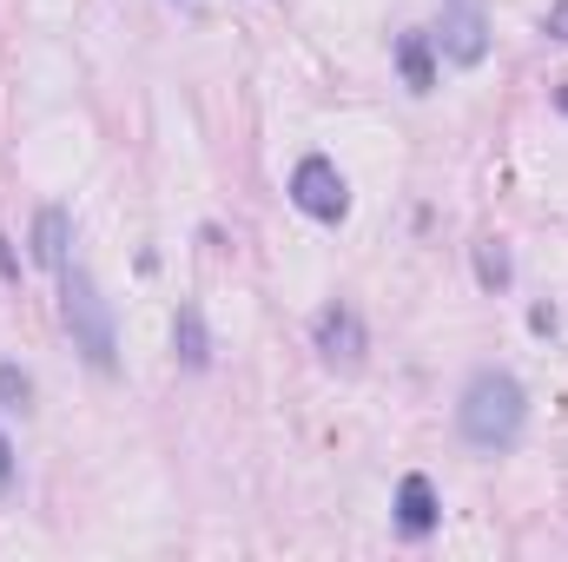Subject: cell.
Masks as SVG:
<instances>
[{
    "mask_svg": "<svg viewBox=\"0 0 568 562\" xmlns=\"http://www.w3.org/2000/svg\"><path fill=\"white\" fill-rule=\"evenodd\" d=\"M456 423L476 450H516L523 443V423H529V398L509 371H476L463 384V404H456Z\"/></svg>",
    "mask_w": 568,
    "mask_h": 562,
    "instance_id": "obj_1",
    "label": "cell"
},
{
    "mask_svg": "<svg viewBox=\"0 0 568 562\" xmlns=\"http://www.w3.org/2000/svg\"><path fill=\"white\" fill-rule=\"evenodd\" d=\"M60 318L73 331V351L93 364V371H113L120 364V324H113V304L100 298V284L87 272H60Z\"/></svg>",
    "mask_w": 568,
    "mask_h": 562,
    "instance_id": "obj_2",
    "label": "cell"
},
{
    "mask_svg": "<svg viewBox=\"0 0 568 562\" xmlns=\"http://www.w3.org/2000/svg\"><path fill=\"white\" fill-rule=\"evenodd\" d=\"M291 199H297V212H311V219H324V225H337V219L351 212V185H344V172H337L324 152H304V159H297Z\"/></svg>",
    "mask_w": 568,
    "mask_h": 562,
    "instance_id": "obj_3",
    "label": "cell"
},
{
    "mask_svg": "<svg viewBox=\"0 0 568 562\" xmlns=\"http://www.w3.org/2000/svg\"><path fill=\"white\" fill-rule=\"evenodd\" d=\"M436 53L449 67H476L489 53V20H483V0H443V20H436Z\"/></svg>",
    "mask_w": 568,
    "mask_h": 562,
    "instance_id": "obj_4",
    "label": "cell"
},
{
    "mask_svg": "<svg viewBox=\"0 0 568 562\" xmlns=\"http://www.w3.org/2000/svg\"><path fill=\"white\" fill-rule=\"evenodd\" d=\"M311 344H317V358H324V364L357 371V364H364V351H371V331H364V318H357L351 304H324V311L311 318Z\"/></svg>",
    "mask_w": 568,
    "mask_h": 562,
    "instance_id": "obj_5",
    "label": "cell"
},
{
    "mask_svg": "<svg viewBox=\"0 0 568 562\" xmlns=\"http://www.w3.org/2000/svg\"><path fill=\"white\" fill-rule=\"evenodd\" d=\"M443 523V503H436V483H429L424 470H410L404 483H397V530L404 536H429Z\"/></svg>",
    "mask_w": 568,
    "mask_h": 562,
    "instance_id": "obj_6",
    "label": "cell"
},
{
    "mask_svg": "<svg viewBox=\"0 0 568 562\" xmlns=\"http://www.w3.org/2000/svg\"><path fill=\"white\" fill-rule=\"evenodd\" d=\"M67 245H73L67 205H40V219H33V265L40 272H67Z\"/></svg>",
    "mask_w": 568,
    "mask_h": 562,
    "instance_id": "obj_7",
    "label": "cell"
},
{
    "mask_svg": "<svg viewBox=\"0 0 568 562\" xmlns=\"http://www.w3.org/2000/svg\"><path fill=\"white\" fill-rule=\"evenodd\" d=\"M172 351H179L185 371H205V364H212V331H205V311H199V304H179V318H172Z\"/></svg>",
    "mask_w": 568,
    "mask_h": 562,
    "instance_id": "obj_8",
    "label": "cell"
},
{
    "mask_svg": "<svg viewBox=\"0 0 568 562\" xmlns=\"http://www.w3.org/2000/svg\"><path fill=\"white\" fill-rule=\"evenodd\" d=\"M397 67H404V87H410V93H429V87H436L429 33H404V40H397Z\"/></svg>",
    "mask_w": 568,
    "mask_h": 562,
    "instance_id": "obj_9",
    "label": "cell"
},
{
    "mask_svg": "<svg viewBox=\"0 0 568 562\" xmlns=\"http://www.w3.org/2000/svg\"><path fill=\"white\" fill-rule=\"evenodd\" d=\"M476 279L489 284V291H503V284H509V252H503L496 239H483V245H476Z\"/></svg>",
    "mask_w": 568,
    "mask_h": 562,
    "instance_id": "obj_10",
    "label": "cell"
},
{
    "mask_svg": "<svg viewBox=\"0 0 568 562\" xmlns=\"http://www.w3.org/2000/svg\"><path fill=\"white\" fill-rule=\"evenodd\" d=\"M27 398H33V378L20 364H0V404L7 411H27Z\"/></svg>",
    "mask_w": 568,
    "mask_h": 562,
    "instance_id": "obj_11",
    "label": "cell"
},
{
    "mask_svg": "<svg viewBox=\"0 0 568 562\" xmlns=\"http://www.w3.org/2000/svg\"><path fill=\"white\" fill-rule=\"evenodd\" d=\"M542 33H549V40H568V0H556V7L542 13Z\"/></svg>",
    "mask_w": 568,
    "mask_h": 562,
    "instance_id": "obj_12",
    "label": "cell"
},
{
    "mask_svg": "<svg viewBox=\"0 0 568 562\" xmlns=\"http://www.w3.org/2000/svg\"><path fill=\"white\" fill-rule=\"evenodd\" d=\"M13 490V443H7V430H0V496Z\"/></svg>",
    "mask_w": 568,
    "mask_h": 562,
    "instance_id": "obj_13",
    "label": "cell"
},
{
    "mask_svg": "<svg viewBox=\"0 0 568 562\" xmlns=\"http://www.w3.org/2000/svg\"><path fill=\"white\" fill-rule=\"evenodd\" d=\"M13 272H20V259H13V245L0 239V279H13Z\"/></svg>",
    "mask_w": 568,
    "mask_h": 562,
    "instance_id": "obj_14",
    "label": "cell"
},
{
    "mask_svg": "<svg viewBox=\"0 0 568 562\" xmlns=\"http://www.w3.org/2000/svg\"><path fill=\"white\" fill-rule=\"evenodd\" d=\"M562 107H568V93H562Z\"/></svg>",
    "mask_w": 568,
    "mask_h": 562,
    "instance_id": "obj_15",
    "label": "cell"
}]
</instances>
